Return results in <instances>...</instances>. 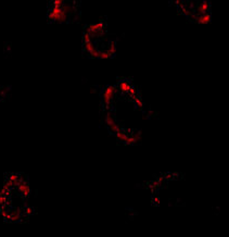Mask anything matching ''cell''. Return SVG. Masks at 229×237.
Listing matches in <instances>:
<instances>
[{
    "label": "cell",
    "mask_w": 229,
    "mask_h": 237,
    "mask_svg": "<svg viewBox=\"0 0 229 237\" xmlns=\"http://www.w3.org/2000/svg\"><path fill=\"white\" fill-rule=\"evenodd\" d=\"M29 184L21 174H10L0 188V217L8 222H24L29 217Z\"/></svg>",
    "instance_id": "1"
},
{
    "label": "cell",
    "mask_w": 229,
    "mask_h": 237,
    "mask_svg": "<svg viewBox=\"0 0 229 237\" xmlns=\"http://www.w3.org/2000/svg\"><path fill=\"white\" fill-rule=\"evenodd\" d=\"M79 0H49L47 18L51 23H72L79 20Z\"/></svg>",
    "instance_id": "2"
}]
</instances>
